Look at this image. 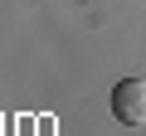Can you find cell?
I'll use <instances>...</instances> for the list:
<instances>
[{"instance_id":"cell-1","label":"cell","mask_w":146,"mask_h":136,"mask_svg":"<svg viewBox=\"0 0 146 136\" xmlns=\"http://www.w3.org/2000/svg\"><path fill=\"white\" fill-rule=\"evenodd\" d=\"M112 117L122 126H146V78H122L112 88Z\"/></svg>"}]
</instances>
